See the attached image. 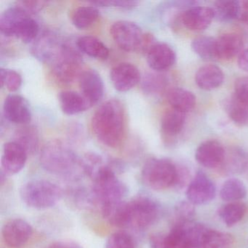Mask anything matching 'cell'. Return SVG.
Masks as SVG:
<instances>
[{
    "label": "cell",
    "instance_id": "cell-42",
    "mask_svg": "<svg viewBox=\"0 0 248 248\" xmlns=\"http://www.w3.org/2000/svg\"><path fill=\"white\" fill-rule=\"evenodd\" d=\"M234 95L242 102L248 104V76L236 79L234 84Z\"/></svg>",
    "mask_w": 248,
    "mask_h": 248
},
{
    "label": "cell",
    "instance_id": "cell-1",
    "mask_svg": "<svg viewBox=\"0 0 248 248\" xmlns=\"http://www.w3.org/2000/svg\"><path fill=\"white\" fill-rule=\"evenodd\" d=\"M92 128L95 137L105 146L117 148L123 143L126 133V113L119 100L103 104L94 113Z\"/></svg>",
    "mask_w": 248,
    "mask_h": 248
},
{
    "label": "cell",
    "instance_id": "cell-15",
    "mask_svg": "<svg viewBox=\"0 0 248 248\" xmlns=\"http://www.w3.org/2000/svg\"><path fill=\"white\" fill-rule=\"evenodd\" d=\"M28 153L15 141H10L3 146L1 165L6 175H13L19 172L25 166Z\"/></svg>",
    "mask_w": 248,
    "mask_h": 248
},
{
    "label": "cell",
    "instance_id": "cell-36",
    "mask_svg": "<svg viewBox=\"0 0 248 248\" xmlns=\"http://www.w3.org/2000/svg\"><path fill=\"white\" fill-rule=\"evenodd\" d=\"M157 73L148 74L143 78L142 88L148 94H157L164 91L168 85V79L164 75Z\"/></svg>",
    "mask_w": 248,
    "mask_h": 248
},
{
    "label": "cell",
    "instance_id": "cell-40",
    "mask_svg": "<svg viewBox=\"0 0 248 248\" xmlns=\"http://www.w3.org/2000/svg\"><path fill=\"white\" fill-rule=\"evenodd\" d=\"M195 209L194 204L189 201L180 202L175 209V224H185L190 223L194 217Z\"/></svg>",
    "mask_w": 248,
    "mask_h": 248
},
{
    "label": "cell",
    "instance_id": "cell-14",
    "mask_svg": "<svg viewBox=\"0 0 248 248\" xmlns=\"http://www.w3.org/2000/svg\"><path fill=\"white\" fill-rule=\"evenodd\" d=\"M226 158V151L223 145L216 140L202 142L195 152V159L202 166L206 168L222 166Z\"/></svg>",
    "mask_w": 248,
    "mask_h": 248
},
{
    "label": "cell",
    "instance_id": "cell-4",
    "mask_svg": "<svg viewBox=\"0 0 248 248\" xmlns=\"http://www.w3.org/2000/svg\"><path fill=\"white\" fill-rule=\"evenodd\" d=\"M161 213L159 203L149 196L140 195L124 206V228L143 230L156 223Z\"/></svg>",
    "mask_w": 248,
    "mask_h": 248
},
{
    "label": "cell",
    "instance_id": "cell-7",
    "mask_svg": "<svg viewBox=\"0 0 248 248\" xmlns=\"http://www.w3.org/2000/svg\"><path fill=\"white\" fill-rule=\"evenodd\" d=\"M82 56L78 50L66 43L60 56L52 63L53 75L63 83H70L79 78L82 69Z\"/></svg>",
    "mask_w": 248,
    "mask_h": 248
},
{
    "label": "cell",
    "instance_id": "cell-2",
    "mask_svg": "<svg viewBox=\"0 0 248 248\" xmlns=\"http://www.w3.org/2000/svg\"><path fill=\"white\" fill-rule=\"evenodd\" d=\"M40 162L47 172L67 181H78L86 175L84 161L62 140H51L43 147Z\"/></svg>",
    "mask_w": 248,
    "mask_h": 248
},
{
    "label": "cell",
    "instance_id": "cell-46",
    "mask_svg": "<svg viewBox=\"0 0 248 248\" xmlns=\"http://www.w3.org/2000/svg\"><path fill=\"white\" fill-rule=\"evenodd\" d=\"M165 234L163 233H154L149 238V245L151 248H165Z\"/></svg>",
    "mask_w": 248,
    "mask_h": 248
},
{
    "label": "cell",
    "instance_id": "cell-37",
    "mask_svg": "<svg viewBox=\"0 0 248 248\" xmlns=\"http://www.w3.org/2000/svg\"><path fill=\"white\" fill-rule=\"evenodd\" d=\"M69 195L74 204L81 209L89 208L96 204L92 190L88 191L86 188L79 187L72 189Z\"/></svg>",
    "mask_w": 248,
    "mask_h": 248
},
{
    "label": "cell",
    "instance_id": "cell-16",
    "mask_svg": "<svg viewBox=\"0 0 248 248\" xmlns=\"http://www.w3.org/2000/svg\"><path fill=\"white\" fill-rule=\"evenodd\" d=\"M5 119L16 124H26L31 120V110L28 101L21 95H9L4 101Z\"/></svg>",
    "mask_w": 248,
    "mask_h": 248
},
{
    "label": "cell",
    "instance_id": "cell-17",
    "mask_svg": "<svg viewBox=\"0 0 248 248\" xmlns=\"http://www.w3.org/2000/svg\"><path fill=\"white\" fill-rule=\"evenodd\" d=\"M186 123V114L176 110H168L161 120V136L166 146H172L182 133Z\"/></svg>",
    "mask_w": 248,
    "mask_h": 248
},
{
    "label": "cell",
    "instance_id": "cell-9",
    "mask_svg": "<svg viewBox=\"0 0 248 248\" xmlns=\"http://www.w3.org/2000/svg\"><path fill=\"white\" fill-rule=\"evenodd\" d=\"M216 194L214 183L202 171L197 172L187 187V200L194 205H202L210 202Z\"/></svg>",
    "mask_w": 248,
    "mask_h": 248
},
{
    "label": "cell",
    "instance_id": "cell-26",
    "mask_svg": "<svg viewBox=\"0 0 248 248\" xmlns=\"http://www.w3.org/2000/svg\"><path fill=\"white\" fill-rule=\"evenodd\" d=\"M30 15L20 7H11L4 11L0 16V31L7 37H14L18 23L27 16Z\"/></svg>",
    "mask_w": 248,
    "mask_h": 248
},
{
    "label": "cell",
    "instance_id": "cell-45",
    "mask_svg": "<svg viewBox=\"0 0 248 248\" xmlns=\"http://www.w3.org/2000/svg\"><path fill=\"white\" fill-rule=\"evenodd\" d=\"M177 168H178V172H177L176 181H175L174 187H175L177 189H181L188 184L190 174L188 170L184 167V168L183 167L179 168L177 166Z\"/></svg>",
    "mask_w": 248,
    "mask_h": 248
},
{
    "label": "cell",
    "instance_id": "cell-18",
    "mask_svg": "<svg viewBox=\"0 0 248 248\" xmlns=\"http://www.w3.org/2000/svg\"><path fill=\"white\" fill-rule=\"evenodd\" d=\"M79 79L82 95L92 107L104 96V82L99 74L93 69L82 72Z\"/></svg>",
    "mask_w": 248,
    "mask_h": 248
},
{
    "label": "cell",
    "instance_id": "cell-28",
    "mask_svg": "<svg viewBox=\"0 0 248 248\" xmlns=\"http://www.w3.org/2000/svg\"><path fill=\"white\" fill-rule=\"evenodd\" d=\"M14 141L22 146L28 155L34 153L38 148V131L34 126L19 127L16 131Z\"/></svg>",
    "mask_w": 248,
    "mask_h": 248
},
{
    "label": "cell",
    "instance_id": "cell-12",
    "mask_svg": "<svg viewBox=\"0 0 248 248\" xmlns=\"http://www.w3.org/2000/svg\"><path fill=\"white\" fill-rule=\"evenodd\" d=\"M140 73L135 65L121 63L116 65L110 72L113 86L119 92H127L140 82Z\"/></svg>",
    "mask_w": 248,
    "mask_h": 248
},
{
    "label": "cell",
    "instance_id": "cell-41",
    "mask_svg": "<svg viewBox=\"0 0 248 248\" xmlns=\"http://www.w3.org/2000/svg\"><path fill=\"white\" fill-rule=\"evenodd\" d=\"M223 165L226 166V170L229 172H242L247 168V161L243 154L236 152L232 157L225 158Z\"/></svg>",
    "mask_w": 248,
    "mask_h": 248
},
{
    "label": "cell",
    "instance_id": "cell-8",
    "mask_svg": "<svg viewBox=\"0 0 248 248\" xmlns=\"http://www.w3.org/2000/svg\"><path fill=\"white\" fill-rule=\"evenodd\" d=\"M110 34L116 44L125 51L134 52L143 49L146 34L135 23L117 21L110 28Z\"/></svg>",
    "mask_w": 248,
    "mask_h": 248
},
{
    "label": "cell",
    "instance_id": "cell-43",
    "mask_svg": "<svg viewBox=\"0 0 248 248\" xmlns=\"http://www.w3.org/2000/svg\"><path fill=\"white\" fill-rule=\"evenodd\" d=\"M93 5L100 7H113L120 9L130 10L136 8L139 5L136 1H101V2H93Z\"/></svg>",
    "mask_w": 248,
    "mask_h": 248
},
{
    "label": "cell",
    "instance_id": "cell-33",
    "mask_svg": "<svg viewBox=\"0 0 248 248\" xmlns=\"http://www.w3.org/2000/svg\"><path fill=\"white\" fill-rule=\"evenodd\" d=\"M39 32L40 27L38 23L29 15L18 23L14 31V37L27 44L34 41Z\"/></svg>",
    "mask_w": 248,
    "mask_h": 248
},
{
    "label": "cell",
    "instance_id": "cell-19",
    "mask_svg": "<svg viewBox=\"0 0 248 248\" xmlns=\"http://www.w3.org/2000/svg\"><path fill=\"white\" fill-rule=\"evenodd\" d=\"M146 60L151 69L156 72H162L175 64L176 54L168 44L155 43L146 53Z\"/></svg>",
    "mask_w": 248,
    "mask_h": 248
},
{
    "label": "cell",
    "instance_id": "cell-10",
    "mask_svg": "<svg viewBox=\"0 0 248 248\" xmlns=\"http://www.w3.org/2000/svg\"><path fill=\"white\" fill-rule=\"evenodd\" d=\"M66 45L56 34L44 33L34 43L32 53L41 62L52 64L60 56Z\"/></svg>",
    "mask_w": 248,
    "mask_h": 248
},
{
    "label": "cell",
    "instance_id": "cell-24",
    "mask_svg": "<svg viewBox=\"0 0 248 248\" xmlns=\"http://www.w3.org/2000/svg\"><path fill=\"white\" fill-rule=\"evenodd\" d=\"M59 100L62 111L67 115H75L91 108L85 97L75 91H65L60 93Z\"/></svg>",
    "mask_w": 248,
    "mask_h": 248
},
{
    "label": "cell",
    "instance_id": "cell-27",
    "mask_svg": "<svg viewBox=\"0 0 248 248\" xmlns=\"http://www.w3.org/2000/svg\"><path fill=\"white\" fill-rule=\"evenodd\" d=\"M224 108L230 120L236 125L248 124V104L242 102L233 95L226 100Z\"/></svg>",
    "mask_w": 248,
    "mask_h": 248
},
{
    "label": "cell",
    "instance_id": "cell-39",
    "mask_svg": "<svg viewBox=\"0 0 248 248\" xmlns=\"http://www.w3.org/2000/svg\"><path fill=\"white\" fill-rule=\"evenodd\" d=\"M105 248H135L134 242L126 232H116L107 239Z\"/></svg>",
    "mask_w": 248,
    "mask_h": 248
},
{
    "label": "cell",
    "instance_id": "cell-22",
    "mask_svg": "<svg viewBox=\"0 0 248 248\" xmlns=\"http://www.w3.org/2000/svg\"><path fill=\"white\" fill-rule=\"evenodd\" d=\"M209 229L198 223H185L182 226L181 248H203Z\"/></svg>",
    "mask_w": 248,
    "mask_h": 248
},
{
    "label": "cell",
    "instance_id": "cell-35",
    "mask_svg": "<svg viewBox=\"0 0 248 248\" xmlns=\"http://www.w3.org/2000/svg\"><path fill=\"white\" fill-rule=\"evenodd\" d=\"M233 244V238L230 233L209 229L203 248H231Z\"/></svg>",
    "mask_w": 248,
    "mask_h": 248
},
{
    "label": "cell",
    "instance_id": "cell-48",
    "mask_svg": "<svg viewBox=\"0 0 248 248\" xmlns=\"http://www.w3.org/2000/svg\"><path fill=\"white\" fill-rule=\"evenodd\" d=\"M237 64L241 70L248 73V48L245 49L239 54Z\"/></svg>",
    "mask_w": 248,
    "mask_h": 248
},
{
    "label": "cell",
    "instance_id": "cell-29",
    "mask_svg": "<svg viewBox=\"0 0 248 248\" xmlns=\"http://www.w3.org/2000/svg\"><path fill=\"white\" fill-rule=\"evenodd\" d=\"M247 188L245 184L237 178H230L223 183L220 190V197L223 201L239 202L246 197Z\"/></svg>",
    "mask_w": 248,
    "mask_h": 248
},
{
    "label": "cell",
    "instance_id": "cell-38",
    "mask_svg": "<svg viewBox=\"0 0 248 248\" xmlns=\"http://www.w3.org/2000/svg\"><path fill=\"white\" fill-rule=\"evenodd\" d=\"M0 81L1 87H5L10 92H15L21 88L22 78L21 75L11 69H0Z\"/></svg>",
    "mask_w": 248,
    "mask_h": 248
},
{
    "label": "cell",
    "instance_id": "cell-25",
    "mask_svg": "<svg viewBox=\"0 0 248 248\" xmlns=\"http://www.w3.org/2000/svg\"><path fill=\"white\" fill-rule=\"evenodd\" d=\"M78 48L93 59L105 60L109 56V50L101 40L93 36L79 37L77 42Z\"/></svg>",
    "mask_w": 248,
    "mask_h": 248
},
{
    "label": "cell",
    "instance_id": "cell-31",
    "mask_svg": "<svg viewBox=\"0 0 248 248\" xmlns=\"http://www.w3.org/2000/svg\"><path fill=\"white\" fill-rule=\"evenodd\" d=\"M99 17V11L95 6H81L74 11L72 16L73 25L79 30L89 28Z\"/></svg>",
    "mask_w": 248,
    "mask_h": 248
},
{
    "label": "cell",
    "instance_id": "cell-6",
    "mask_svg": "<svg viewBox=\"0 0 248 248\" xmlns=\"http://www.w3.org/2000/svg\"><path fill=\"white\" fill-rule=\"evenodd\" d=\"M178 168L168 159L152 158L143 165L142 181L152 189L161 191L174 186Z\"/></svg>",
    "mask_w": 248,
    "mask_h": 248
},
{
    "label": "cell",
    "instance_id": "cell-44",
    "mask_svg": "<svg viewBox=\"0 0 248 248\" xmlns=\"http://www.w3.org/2000/svg\"><path fill=\"white\" fill-rule=\"evenodd\" d=\"M46 1H18L16 2L17 6L20 7L23 10L31 15V14H36L40 12L47 5Z\"/></svg>",
    "mask_w": 248,
    "mask_h": 248
},
{
    "label": "cell",
    "instance_id": "cell-47",
    "mask_svg": "<svg viewBox=\"0 0 248 248\" xmlns=\"http://www.w3.org/2000/svg\"><path fill=\"white\" fill-rule=\"evenodd\" d=\"M46 248H82L79 244L72 241H59L53 242Z\"/></svg>",
    "mask_w": 248,
    "mask_h": 248
},
{
    "label": "cell",
    "instance_id": "cell-23",
    "mask_svg": "<svg viewBox=\"0 0 248 248\" xmlns=\"http://www.w3.org/2000/svg\"><path fill=\"white\" fill-rule=\"evenodd\" d=\"M167 100L172 109L184 114L191 111L197 103L193 93L181 88L170 89L167 93Z\"/></svg>",
    "mask_w": 248,
    "mask_h": 248
},
{
    "label": "cell",
    "instance_id": "cell-11",
    "mask_svg": "<svg viewBox=\"0 0 248 248\" xmlns=\"http://www.w3.org/2000/svg\"><path fill=\"white\" fill-rule=\"evenodd\" d=\"M32 233L31 225L21 218L9 220L2 229V239L8 246L13 248H19L25 245Z\"/></svg>",
    "mask_w": 248,
    "mask_h": 248
},
{
    "label": "cell",
    "instance_id": "cell-34",
    "mask_svg": "<svg viewBox=\"0 0 248 248\" xmlns=\"http://www.w3.org/2000/svg\"><path fill=\"white\" fill-rule=\"evenodd\" d=\"M215 18L221 21L238 20L239 13V1L237 0H223L215 3Z\"/></svg>",
    "mask_w": 248,
    "mask_h": 248
},
{
    "label": "cell",
    "instance_id": "cell-5",
    "mask_svg": "<svg viewBox=\"0 0 248 248\" xmlns=\"http://www.w3.org/2000/svg\"><path fill=\"white\" fill-rule=\"evenodd\" d=\"M22 201L29 207L44 210L56 205L63 196L62 188L47 180L29 181L20 191Z\"/></svg>",
    "mask_w": 248,
    "mask_h": 248
},
{
    "label": "cell",
    "instance_id": "cell-49",
    "mask_svg": "<svg viewBox=\"0 0 248 248\" xmlns=\"http://www.w3.org/2000/svg\"><path fill=\"white\" fill-rule=\"evenodd\" d=\"M238 20L248 23V0L239 1V13Z\"/></svg>",
    "mask_w": 248,
    "mask_h": 248
},
{
    "label": "cell",
    "instance_id": "cell-32",
    "mask_svg": "<svg viewBox=\"0 0 248 248\" xmlns=\"http://www.w3.org/2000/svg\"><path fill=\"white\" fill-rule=\"evenodd\" d=\"M191 47L194 53L203 60H217L216 39L213 37H197L191 42Z\"/></svg>",
    "mask_w": 248,
    "mask_h": 248
},
{
    "label": "cell",
    "instance_id": "cell-13",
    "mask_svg": "<svg viewBox=\"0 0 248 248\" xmlns=\"http://www.w3.org/2000/svg\"><path fill=\"white\" fill-rule=\"evenodd\" d=\"M214 18L213 8L198 5L184 10L180 16L184 27L189 31L196 32L207 30Z\"/></svg>",
    "mask_w": 248,
    "mask_h": 248
},
{
    "label": "cell",
    "instance_id": "cell-21",
    "mask_svg": "<svg viewBox=\"0 0 248 248\" xmlns=\"http://www.w3.org/2000/svg\"><path fill=\"white\" fill-rule=\"evenodd\" d=\"M225 76L223 71L214 64L202 66L196 72L195 82L200 89L213 91L220 88L224 82Z\"/></svg>",
    "mask_w": 248,
    "mask_h": 248
},
{
    "label": "cell",
    "instance_id": "cell-30",
    "mask_svg": "<svg viewBox=\"0 0 248 248\" xmlns=\"http://www.w3.org/2000/svg\"><path fill=\"white\" fill-rule=\"evenodd\" d=\"M246 211V204L241 202H233L223 205L219 210L218 214L223 223L231 227L243 218Z\"/></svg>",
    "mask_w": 248,
    "mask_h": 248
},
{
    "label": "cell",
    "instance_id": "cell-20",
    "mask_svg": "<svg viewBox=\"0 0 248 248\" xmlns=\"http://www.w3.org/2000/svg\"><path fill=\"white\" fill-rule=\"evenodd\" d=\"M244 41L242 35L236 32H227L216 39L217 59L230 61L242 53Z\"/></svg>",
    "mask_w": 248,
    "mask_h": 248
},
{
    "label": "cell",
    "instance_id": "cell-3",
    "mask_svg": "<svg viewBox=\"0 0 248 248\" xmlns=\"http://www.w3.org/2000/svg\"><path fill=\"white\" fill-rule=\"evenodd\" d=\"M93 181V194L101 214L107 219L111 210L118 205L127 194V187L117 177L111 165H103L91 177Z\"/></svg>",
    "mask_w": 248,
    "mask_h": 248
}]
</instances>
